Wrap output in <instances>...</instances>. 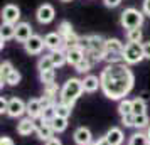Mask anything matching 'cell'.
<instances>
[{
	"label": "cell",
	"mask_w": 150,
	"mask_h": 145,
	"mask_svg": "<svg viewBox=\"0 0 150 145\" xmlns=\"http://www.w3.org/2000/svg\"><path fill=\"white\" fill-rule=\"evenodd\" d=\"M100 81H101V91L106 98L123 100L133 88L135 76L128 64L118 62V64H108L103 69L100 74Z\"/></svg>",
	"instance_id": "obj_1"
},
{
	"label": "cell",
	"mask_w": 150,
	"mask_h": 145,
	"mask_svg": "<svg viewBox=\"0 0 150 145\" xmlns=\"http://www.w3.org/2000/svg\"><path fill=\"white\" fill-rule=\"evenodd\" d=\"M83 79H78V78H71L68 79L64 86L61 88V95H59V101L68 106H74L76 100L83 95Z\"/></svg>",
	"instance_id": "obj_2"
},
{
	"label": "cell",
	"mask_w": 150,
	"mask_h": 145,
	"mask_svg": "<svg viewBox=\"0 0 150 145\" xmlns=\"http://www.w3.org/2000/svg\"><path fill=\"white\" fill-rule=\"evenodd\" d=\"M143 19H145V14H143L142 10H137V8L130 7V8H125L122 12L120 24H122V27H125L127 30L140 29L142 24H143Z\"/></svg>",
	"instance_id": "obj_3"
},
{
	"label": "cell",
	"mask_w": 150,
	"mask_h": 145,
	"mask_svg": "<svg viewBox=\"0 0 150 145\" xmlns=\"http://www.w3.org/2000/svg\"><path fill=\"white\" fill-rule=\"evenodd\" d=\"M145 59L143 56V44L142 42H128L123 49V62L125 64H138Z\"/></svg>",
	"instance_id": "obj_4"
},
{
	"label": "cell",
	"mask_w": 150,
	"mask_h": 145,
	"mask_svg": "<svg viewBox=\"0 0 150 145\" xmlns=\"http://www.w3.org/2000/svg\"><path fill=\"white\" fill-rule=\"evenodd\" d=\"M2 21L7 24H14L17 25L21 21V8L14 5V4H7L5 7L2 8Z\"/></svg>",
	"instance_id": "obj_5"
},
{
	"label": "cell",
	"mask_w": 150,
	"mask_h": 145,
	"mask_svg": "<svg viewBox=\"0 0 150 145\" xmlns=\"http://www.w3.org/2000/svg\"><path fill=\"white\" fill-rule=\"evenodd\" d=\"M44 44H46L47 49H51V52L52 51H64V39H62V35L59 32H49V34H46Z\"/></svg>",
	"instance_id": "obj_6"
},
{
	"label": "cell",
	"mask_w": 150,
	"mask_h": 145,
	"mask_svg": "<svg viewBox=\"0 0 150 145\" xmlns=\"http://www.w3.org/2000/svg\"><path fill=\"white\" fill-rule=\"evenodd\" d=\"M35 133H37V137L41 138V140H44V142H47V140H51V138L54 137V130H52L51 123L44 122L42 118H37V120H35Z\"/></svg>",
	"instance_id": "obj_7"
},
{
	"label": "cell",
	"mask_w": 150,
	"mask_h": 145,
	"mask_svg": "<svg viewBox=\"0 0 150 145\" xmlns=\"http://www.w3.org/2000/svg\"><path fill=\"white\" fill-rule=\"evenodd\" d=\"M44 47H46V44H44V37L35 35V34L32 35L25 44H24V49H25L27 54H41Z\"/></svg>",
	"instance_id": "obj_8"
},
{
	"label": "cell",
	"mask_w": 150,
	"mask_h": 145,
	"mask_svg": "<svg viewBox=\"0 0 150 145\" xmlns=\"http://www.w3.org/2000/svg\"><path fill=\"white\" fill-rule=\"evenodd\" d=\"M25 110H27V103H24L21 98H10L8 100V117L19 118L25 113Z\"/></svg>",
	"instance_id": "obj_9"
},
{
	"label": "cell",
	"mask_w": 150,
	"mask_h": 145,
	"mask_svg": "<svg viewBox=\"0 0 150 145\" xmlns=\"http://www.w3.org/2000/svg\"><path fill=\"white\" fill-rule=\"evenodd\" d=\"M54 15H56V10L51 4H42L41 7L37 8L35 12V17L41 24H49V22L54 21Z\"/></svg>",
	"instance_id": "obj_10"
},
{
	"label": "cell",
	"mask_w": 150,
	"mask_h": 145,
	"mask_svg": "<svg viewBox=\"0 0 150 145\" xmlns=\"http://www.w3.org/2000/svg\"><path fill=\"white\" fill-rule=\"evenodd\" d=\"M32 25L27 24V22H19L17 25H15V39L22 44H25V42L32 37Z\"/></svg>",
	"instance_id": "obj_11"
},
{
	"label": "cell",
	"mask_w": 150,
	"mask_h": 145,
	"mask_svg": "<svg viewBox=\"0 0 150 145\" xmlns=\"http://www.w3.org/2000/svg\"><path fill=\"white\" fill-rule=\"evenodd\" d=\"M73 137H74V142L78 145H89V144H93V135H91L89 128H86V127H79V128H76Z\"/></svg>",
	"instance_id": "obj_12"
},
{
	"label": "cell",
	"mask_w": 150,
	"mask_h": 145,
	"mask_svg": "<svg viewBox=\"0 0 150 145\" xmlns=\"http://www.w3.org/2000/svg\"><path fill=\"white\" fill-rule=\"evenodd\" d=\"M29 118H32V120H37V118H41L42 115V106H41V101H39V98H30L27 101V110H25Z\"/></svg>",
	"instance_id": "obj_13"
},
{
	"label": "cell",
	"mask_w": 150,
	"mask_h": 145,
	"mask_svg": "<svg viewBox=\"0 0 150 145\" xmlns=\"http://www.w3.org/2000/svg\"><path fill=\"white\" fill-rule=\"evenodd\" d=\"M100 88H101V81H100L98 76H95V74L84 76V79H83V90L86 91V93H95Z\"/></svg>",
	"instance_id": "obj_14"
},
{
	"label": "cell",
	"mask_w": 150,
	"mask_h": 145,
	"mask_svg": "<svg viewBox=\"0 0 150 145\" xmlns=\"http://www.w3.org/2000/svg\"><path fill=\"white\" fill-rule=\"evenodd\" d=\"M32 132H35V120L32 118H22L21 122L17 123V133L19 135H30Z\"/></svg>",
	"instance_id": "obj_15"
},
{
	"label": "cell",
	"mask_w": 150,
	"mask_h": 145,
	"mask_svg": "<svg viewBox=\"0 0 150 145\" xmlns=\"http://www.w3.org/2000/svg\"><path fill=\"white\" fill-rule=\"evenodd\" d=\"M84 56H86V52L79 47H73V49H68V51H66L68 64H71V66H78V64L84 59Z\"/></svg>",
	"instance_id": "obj_16"
},
{
	"label": "cell",
	"mask_w": 150,
	"mask_h": 145,
	"mask_svg": "<svg viewBox=\"0 0 150 145\" xmlns=\"http://www.w3.org/2000/svg\"><path fill=\"white\" fill-rule=\"evenodd\" d=\"M106 140H108L111 145H122L123 140H125V135H123L122 128H116V127H113V128H110L108 132H106Z\"/></svg>",
	"instance_id": "obj_17"
},
{
	"label": "cell",
	"mask_w": 150,
	"mask_h": 145,
	"mask_svg": "<svg viewBox=\"0 0 150 145\" xmlns=\"http://www.w3.org/2000/svg\"><path fill=\"white\" fill-rule=\"evenodd\" d=\"M14 37H15V25L14 24L2 22V27H0V41L7 42L8 39H14Z\"/></svg>",
	"instance_id": "obj_18"
},
{
	"label": "cell",
	"mask_w": 150,
	"mask_h": 145,
	"mask_svg": "<svg viewBox=\"0 0 150 145\" xmlns=\"http://www.w3.org/2000/svg\"><path fill=\"white\" fill-rule=\"evenodd\" d=\"M123 46L122 41H118V39H106V46H105V51L106 52H116V54H123Z\"/></svg>",
	"instance_id": "obj_19"
},
{
	"label": "cell",
	"mask_w": 150,
	"mask_h": 145,
	"mask_svg": "<svg viewBox=\"0 0 150 145\" xmlns=\"http://www.w3.org/2000/svg\"><path fill=\"white\" fill-rule=\"evenodd\" d=\"M132 113L133 115H145L147 113V103H145L143 98L132 100Z\"/></svg>",
	"instance_id": "obj_20"
},
{
	"label": "cell",
	"mask_w": 150,
	"mask_h": 145,
	"mask_svg": "<svg viewBox=\"0 0 150 145\" xmlns=\"http://www.w3.org/2000/svg\"><path fill=\"white\" fill-rule=\"evenodd\" d=\"M12 71H14V66H12L8 61H4L2 64H0V83H2V86L7 84V78L10 76Z\"/></svg>",
	"instance_id": "obj_21"
},
{
	"label": "cell",
	"mask_w": 150,
	"mask_h": 145,
	"mask_svg": "<svg viewBox=\"0 0 150 145\" xmlns=\"http://www.w3.org/2000/svg\"><path fill=\"white\" fill-rule=\"evenodd\" d=\"M49 56H51V59H52V62H54L56 68H61V66H64V64L68 62L66 51H52Z\"/></svg>",
	"instance_id": "obj_22"
},
{
	"label": "cell",
	"mask_w": 150,
	"mask_h": 145,
	"mask_svg": "<svg viewBox=\"0 0 150 145\" xmlns=\"http://www.w3.org/2000/svg\"><path fill=\"white\" fill-rule=\"evenodd\" d=\"M128 145H150V140L147 137V133H142V132H137L130 137V144Z\"/></svg>",
	"instance_id": "obj_23"
},
{
	"label": "cell",
	"mask_w": 150,
	"mask_h": 145,
	"mask_svg": "<svg viewBox=\"0 0 150 145\" xmlns=\"http://www.w3.org/2000/svg\"><path fill=\"white\" fill-rule=\"evenodd\" d=\"M54 133H59V132H64L68 128V118H62V117H56L52 122H49Z\"/></svg>",
	"instance_id": "obj_24"
},
{
	"label": "cell",
	"mask_w": 150,
	"mask_h": 145,
	"mask_svg": "<svg viewBox=\"0 0 150 145\" xmlns=\"http://www.w3.org/2000/svg\"><path fill=\"white\" fill-rule=\"evenodd\" d=\"M37 68H39V73H44V71H51V69H56L54 62L51 59V56H42L41 59H39V64H37Z\"/></svg>",
	"instance_id": "obj_25"
},
{
	"label": "cell",
	"mask_w": 150,
	"mask_h": 145,
	"mask_svg": "<svg viewBox=\"0 0 150 145\" xmlns=\"http://www.w3.org/2000/svg\"><path fill=\"white\" fill-rule=\"evenodd\" d=\"M44 95H47L49 98H52L56 101V98L61 95V90L56 83H49V84H44Z\"/></svg>",
	"instance_id": "obj_26"
},
{
	"label": "cell",
	"mask_w": 150,
	"mask_h": 145,
	"mask_svg": "<svg viewBox=\"0 0 150 145\" xmlns=\"http://www.w3.org/2000/svg\"><path fill=\"white\" fill-rule=\"evenodd\" d=\"M118 113H120L122 117L130 115V113H132V100H128V98L120 100V103H118Z\"/></svg>",
	"instance_id": "obj_27"
},
{
	"label": "cell",
	"mask_w": 150,
	"mask_h": 145,
	"mask_svg": "<svg viewBox=\"0 0 150 145\" xmlns=\"http://www.w3.org/2000/svg\"><path fill=\"white\" fill-rule=\"evenodd\" d=\"M71 110H73L71 106L61 103V101H57V103H56V113H57V117L69 118V115H71Z\"/></svg>",
	"instance_id": "obj_28"
},
{
	"label": "cell",
	"mask_w": 150,
	"mask_h": 145,
	"mask_svg": "<svg viewBox=\"0 0 150 145\" xmlns=\"http://www.w3.org/2000/svg\"><path fill=\"white\" fill-rule=\"evenodd\" d=\"M142 29H132V30H127V39L128 42H142Z\"/></svg>",
	"instance_id": "obj_29"
},
{
	"label": "cell",
	"mask_w": 150,
	"mask_h": 145,
	"mask_svg": "<svg viewBox=\"0 0 150 145\" xmlns=\"http://www.w3.org/2000/svg\"><path fill=\"white\" fill-rule=\"evenodd\" d=\"M57 117V113H56V105H52V106H49V108H46V110H42V115L41 118L44 120V122H52L54 118Z\"/></svg>",
	"instance_id": "obj_30"
},
{
	"label": "cell",
	"mask_w": 150,
	"mask_h": 145,
	"mask_svg": "<svg viewBox=\"0 0 150 145\" xmlns=\"http://www.w3.org/2000/svg\"><path fill=\"white\" fill-rule=\"evenodd\" d=\"M57 32L62 35V39L64 37H68L69 34H73L74 30H73V27H71V22H68V21H62L61 24H59V27H57Z\"/></svg>",
	"instance_id": "obj_31"
},
{
	"label": "cell",
	"mask_w": 150,
	"mask_h": 145,
	"mask_svg": "<svg viewBox=\"0 0 150 145\" xmlns=\"http://www.w3.org/2000/svg\"><path fill=\"white\" fill-rule=\"evenodd\" d=\"M149 125H150V122H149L147 113L145 115H135V128H145Z\"/></svg>",
	"instance_id": "obj_32"
},
{
	"label": "cell",
	"mask_w": 150,
	"mask_h": 145,
	"mask_svg": "<svg viewBox=\"0 0 150 145\" xmlns=\"http://www.w3.org/2000/svg\"><path fill=\"white\" fill-rule=\"evenodd\" d=\"M54 78H56V71L51 69V71H44L41 73V81L44 84H49V83H54Z\"/></svg>",
	"instance_id": "obj_33"
},
{
	"label": "cell",
	"mask_w": 150,
	"mask_h": 145,
	"mask_svg": "<svg viewBox=\"0 0 150 145\" xmlns=\"http://www.w3.org/2000/svg\"><path fill=\"white\" fill-rule=\"evenodd\" d=\"M21 73L17 71V69H14L12 73H10V76L7 78V84H10V86H15V84L21 83Z\"/></svg>",
	"instance_id": "obj_34"
},
{
	"label": "cell",
	"mask_w": 150,
	"mask_h": 145,
	"mask_svg": "<svg viewBox=\"0 0 150 145\" xmlns=\"http://www.w3.org/2000/svg\"><path fill=\"white\" fill-rule=\"evenodd\" d=\"M91 66H93V64H91V62L86 59V57H84V59H83V61L78 64V66H74V69L78 71V73H88L89 69H91Z\"/></svg>",
	"instance_id": "obj_35"
},
{
	"label": "cell",
	"mask_w": 150,
	"mask_h": 145,
	"mask_svg": "<svg viewBox=\"0 0 150 145\" xmlns=\"http://www.w3.org/2000/svg\"><path fill=\"white\" fill-rule=\"evenodd\" d=\"M79 49H83L84 52H89L91 51V42H89V35H84V37H79Z\"/></svg>",
	"instance_id": "obj_36"
},
{
	"label": "cell",
	"mask_w": 150,
	"mask_h": 145,
	"mask_svg": "<svg viewBox=\"0 0 150 145\" xmlns=\"http://www.w3.org/2000/svg\"><path fill=\"white\" fill-rule=\"evenodd\" d=\"M122 123L125 125V127H133L135 128V115L133 113H130V115H125V117H122Z\"/></svg>",
	"instance_id": "obj_37"
},
{
	"label": "cell",
	"mask_w": 150,
	"mask_h": 145,
	"mask_svg": "<svg viewBox=\"0 0 150 145\" xmlns=\"http://www.w3.org/2000/svg\"><path fill=\"white\" fill-rule=\"evenodd\" d=\"M39 101H41L42 110H46V108H49V106H52V105H56V101L52 100V98H49L47 95H44V96H41V98H39Z\"/></svg>",
	"instance_id": "obj_38"
},
{
	"label": "cell",
	"mask_w": 150,
	"mask_h": 145,
	"mask_svg": "<svg viewBox=\"0 0 150 145\" xmlns=\"http://www.w3.org/2000/svg\"><path fill=\"white\" fill-rule=\"evenodd\" d=\"M0 113L2 115H7L8 113V100L7 98H0Z\"/></svg>",
	"instance_id": "obj_39"
},
{
	"label": "cell",
	"mask_w": 150,
	"mask_h": 145,
	"mask_svg": "<svg viewBox=\"0 0 150 145\" xmlns=\"http://www.w3.org/2000/svg\"><path fill=\"white\" fill-rule=\"evenodd\" d=\"M103 2H105V5H106V7H118V5H120V4H122V0H103Z\"/></svg>",
	"instance_id": "obj_40"
},
{
	"label": "cell",
	"mask_w": 150,
	"mask_h": 145,
	"mask_svg": "<svg viewBox=\"0 0 150 145\" xmlns=\"http://www.w3.org/2000/svg\"><path fill=\"white\" fill-rule=\"evenodd\" d=\"M142 12L145 15L150 17V0H143V5H142Z\"/></svg>",
	"instance_id": "obj_41"
},
{
	"label": "cell",
	"mask_w": 150,
	"mask_h": 145,
	"mask_svg": "<svg viewBox=\"0 0 150 145\" xmlns=\"http://www.w3.org/2000/svg\"><path fill=\"white\" fill-rule=\"evenodd\" d=\"M143 56H145V59H150V41L143 42Z\"/></svg>",
	"instance_id": "obj_42"
},
{
	"label": "cell",
	"mask_w": 150,
	"mask_h": 145,
	"mask_svg": "<svg viewBox=\"0 0 150 145\" xmlns=\"http://www.w3.org/2000/svg\"><path fill=\"white\" fill-rule=\"evenodd\" d=\"M0 145H15V144L10 137H2L0 138Z\"/></svg>",
	"instance_id": "obj_43"
},
{
	"label": "cell",
	"mask_w": 150,
	"mask_h": 145,
	"mask_svg": "<svg viewBox=\"0 0 150 145\" xmlns=\"http://www.w3.org/2000/svg\"><path fill=\"white\" fill-rule=\"evenodd\" d=\"M44 145H62L61 144V140L57 137H52L51 140H47V142H44Z\"/></svg>",
	"instance_id": "obj_44"
},
{
	"label": "cell",
	"mask_w": 150,
	"mask_h": 145,
	"mask_svg": "<svg viewBox=\"0 0 150 145\" xmlns=\"http://www.w3.org/2000/svg\"><path fill=\"white\" fill-rule=\"evenodd\" d=\"M95 144H96V145H111V144L108 142V140H106V137H101V138H98V140H96Z\"/></svg>",
	"instance_id": "obj_45"
},
{
	"label": "cell",
	"mask_w": 150,
	"mask_h": 145,
	"mask_svg": "<svg viewBox=\"0 0 150 145\" xmlns=\"http://www.w3.org/2000/svg\"><path fill=\"white\" fill-rule=\"evenodd\" d=\"M147 137H149V140H150V125L147 127Z\"/></svg>",
	"instance_id": "obj_46"
},
{
	"label": "cell",
	"mask_w": 150,
	"mask_h": 145,
	"mask_svg": "<svg viewBox=\"0 0 150 145\" xmlns=\"http://www.w3.org/2000/svg\"><path fill=\"white\" fill-rule=\"evenodd\" d=\"M61 2H71V0H61Z\"/></svg>",
	"instance_id": "obj_47"
},
{
	"label": "cell",
	"mask_w": 150,
	"mask_h": 145,
	"mask_svg": "<svg viewBox=\"0 0 150 145\" xmlns=\"http://www.w3.org/2000/svg\"><path fill=\"white\" fill-rule=\"evenodd\" d=\"M89 145H96V144H95V142H93V144H89Z\"/></svg>",
	"instance_id": "obj_48"
}]
</instances>
